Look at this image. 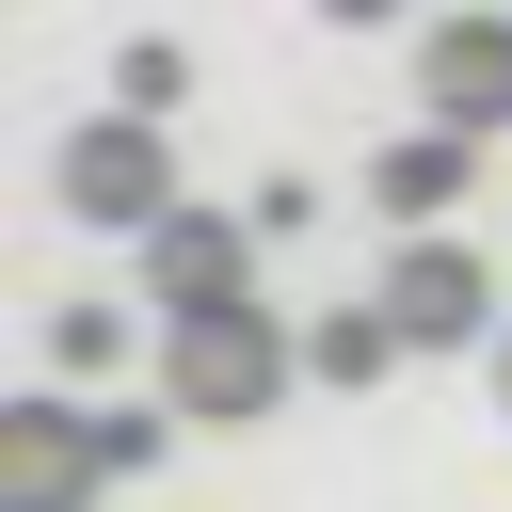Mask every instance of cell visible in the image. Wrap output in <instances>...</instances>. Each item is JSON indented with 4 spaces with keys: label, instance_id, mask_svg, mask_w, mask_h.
Returning a JSON list of instances; mask_svg holds the SVG:
<instances>
[{
    "label": "cell",
    "instance_id": "7c38bea8",
    "mask_svg": "<svg viewBox=\"0 0 512 512\" xmlns=\"http://www.w3.org/2000/svg\"><path fill=\"white\" fill-rule=\"evenodd\" d=\"M480 368H496V416H512V320H496V352H480Z\"/></svg>",
    "mask_w": 512,
    "mask_h": 512
},
{
    "label": "cell",
    "instance_id": "6da1fadb",
    "mask_svg": "<svg viewBox=\"0 0 512 512\" xmlns=\"http://www.w3.org/2000/svg\"><path fill=\"white\" fill-rule=\"evenodd\" d=\"M304 384V336L240 288V304H192V320H160V400L176 416H272Z\"/></svg>",
    "mask_w": 512,
    "mask_h": 512
},
{
    "label": "cell",
    "instance_id": "5b68a950",
    "mask_svg": "<svg viewBox=\"0 0 512 512\" xmlns=\"http://www.w3.org/2000/svg\"><path fill=\"white\" fill-rule=\"evenodd\" d=\"M128 256H144L128 288H144L160 320H192V304H240V288H256V224H240V208H192V192H176Z\"/></svg>",
    "mask_w": 512,
    "mask_h": 512
},
{
    "label": "cell",
    "instance_id": "9c48e42d",
    "mask_svg": "<svg viewBox=\"0 0 512 512\" xmlns=\"http://www.w3.org/2000/svg\"><path fill=\"white\" fill-rule=\"evenodd\" d=\"M112 352H128V304H64V320H48V368H64V384H96Z\"/></svg>",
    "mask_w": 512,
    "mask_h": 512
},
{
    "label": "cell",
    "instance_id": "30bf717a",
    "mask_svg": "<svg viewBox=\"0 0 512 512\" xmlns=\"http://www.w3.org/2000/svg\"><path fill=\"white\" fill-rule=\"evenodd\" d=\"M112 96H128V112H176V96H192V64H176V48H160V32H144V48H128V64H112Z\"/></svg>",
    "mask_w": 512,
    "mask_h": 512
},
{
    "label": "cell",
    "instance_id": "277c9868",
    "mask_svg": "<svg viewBox=\"0 0 512 512\" xmlns=\"http://www.w3.org/2000/svg\"><path fill=\"white\" fill-rule=\"evenodd\" d=\"M384 320H400V352H496V272H480L448 224H416V240L384 256Z\"/></svg>",
    "mask_w": 512,
    "mask_h": 512
},
{
    "label": "cell",
    "instance_id": "3957f363",
    "mask_svg": "<svg viewBox=\"0 0 512 512\" xmlns=\"http://www.w3.org/2000/svg\"><path fill=\"white\" fill-rule=\"evenodd\" d=\"M64 208L80 224H112V240H144L160 208H176V144H160V112H96V128H64Z\"/></svg>",
    "mask_w": 512,
    "mask_h": 512
},
{
    "label": "cell",
    "instance_id": "52a82bcc",
    "mask_svg": "<svg viewBox=\"0 0 512 512\" xmlns=\"http://www.w3.org/2000/svg\"><path fill=\"white\" fill-rule=\"evenodd\" d=\"M368 192H384V224H448V208L480 192V128H432V112H416V144H384Z\"/></svg>",
    "mask_w": 512,
    "mask_h": 512
},
{
    "label": "cell",
    "instance_id": "8992f818",
    "mask_svg": "<svg viewBox=\"0 0 512 512\" xmlns=\"http://www.w3.org/2000/svg\"><path fill=\"white\" fill-rule=\"evenodd\" d=\"M416 112L512 144V16H416Z\"/></svg>",
    "mask_w": 512,
    "mask_h": 512
},
{
    "label": "cell",
    "instance_id": "ba28073f",
    "mask_svg": "<svg viewBox=\"0 0 512 512\" xmlns=\"http://www.w3.org/2000/svg\"><path fill=\"white\" fill-rule=\"evenodd\" d=\"M384 368H400V320H384V288H368V304H336V320L304 336V384H384Z\"/></svg>",
    "mask_w": 512,
    "mask_h": 512
},
{
    "label": "cell",
    "instance_id": "8fae6325",
    "mask_svg": "<svg viewBox=\"0 0 512 512\" xmlns=\"http://www.w3.org/2000/svg\"><path fill=\"white\" fill-rule=\"evenodd\" d=\"M320 16H336V32H384V16H400V0H320Z\"/></svg>",
    "mask_w": 512,
    "mask_h": 512
},
{
    "label": "cell",
    "instance_id": "7a4b0ae2",
    "mask_svg": "<svg viewBox=\"0 0 512 512\" xmlns=\"http://www.w3.org/2000/svg\"><path fill=\"white\" fill-rule=\"evenodd\" d=\"M128 480L96 400H0V512H96Z\"/></svg>",
    "mask_w": 512,
    "mask_h": 512
}]
</instances>
